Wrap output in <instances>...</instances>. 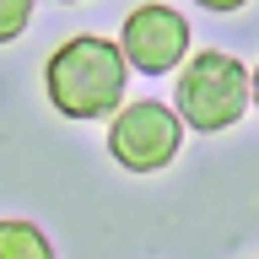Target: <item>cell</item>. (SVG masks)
I'll return each instance as SVG.
<instances>
[{
  "instance_id": "cell-1",
  "label": "cell",
  "mask_w": 259,
  "mask_h": 259,
  "mask_svg": "<svg viewBox=\"0 0 259 259\" xmlns=\"http://www.w3.org/2000/svg\"><path fill=\"white\" fill-rule=\"evenodd\" d=\"M124 81H130V65L119 54V44L113 38H97V32L65 38L44 65L49 103L65 119H108L124 103Z\"/></svg>"
},
{
  "instance_id": "cell-2",
  "label": "cell",
  "mask_w": 259,
  "mask_h": 259,
  "mask_svg": "<svg viewBox=\"0 0 259 259\" xmlns=\"http://www.w3.org/2000/svg\"><path fill=\"white\" fill-rule=\"evenodd\" d=\"M248 108V70H243L232 54L222 49H205V54H194L184 70H178V119L189 130H232Z\"/></svg>"
},
{
  "instance_id": "cell-3",
  "label": "cell",
  "mask_w": 259,
  "mask_h": 259,
  "mask_svg": "<svg viewBox=\"0 0 259 259\" xmlns=\"http://www.w3.org/2000/svg\"><path fill=\"white\" fill-rule=\"evenodd\" d=\"M108 157L124 167V173H157L167 162L178 157V146H184V119H178L167 103H119L108 113Z\"/></svg>"
},
{
  "instance_id": "cell-4",
  "label": "cell",
  "mask_w": 259,
  "mask_h": 259,
  "mask_svg": "<svg viewBox=\"0 0 259 259\" xmlns=\"http://www.w3.org/2000/svg\"><path fill=\"white\" fill-rule=\"evenodd\" d=\"M119 54L141 76H167L189 54V22L173 6H135L119 27Z\"/></svg>"
},
{
  "instance_id": "cell-5",
  "label": "cell",
  "mask_w": 259,
  "mask_h": 259,
  "mask_svg": "<svg viewBox=\"0 0 259 259\" xmlns=\"http://www.w3.org/2000/svg\"><path fill=\"white\" fill-rule=\"evenodd\" d=\"M0 259H54V248L32 222H0Z\"/></svg>"
},
{
  "instance_id": "cell-6",
  "label": "cell",
  "mask_w": 259,
  "mask_h": 259,
  "mask_svg": "<svg viewBox=\"0 0 259 259\" xmlns=\"http://www.w3.org/2000/svg\"><path fill=\"white\" fill-rule=\"evenodd\" d=\"M32 22V0H0V44H16Z\"/></svg>"
},
{
  "instance_id": "cell-7",
  "label": "cell",
  "mask_w": 259,
  "mask_h": 259,
  "mask_svg": "<svg viewBox=\"0 0 259 259\" xmlns=\"http://www.w3.org/2000/svg\"><path fill=\"white\" fill-rule=\"evenodd\" d=\"M194 6H205V11H243L248 0H194Z\"/></svg>"
},
{
  "instance_id": "cell-8",
  "label": "cell",
  "mask_w": 259,
  "mask_h": 259,
  "mask_svg": "<svg viewBox=\"0 0 259 259\" xmlns=\"http://www.w3.org/2000/svg\"><path fill=\"white\" fill-rule=\"evenodd\" d=\"M248 97H254V103H259V65H254V70H248Z\"/></svg>"
}]
</instances>
